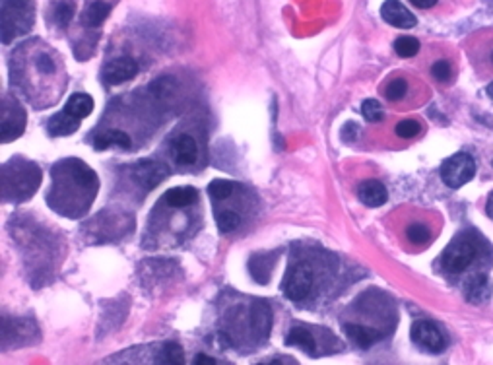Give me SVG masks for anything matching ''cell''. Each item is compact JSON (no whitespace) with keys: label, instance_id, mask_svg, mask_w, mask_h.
<instances>
[{"label":"cell","instance_id":"obj_10","mask_svg":"<svg viewBox=\"0 0 493 365\" xmlns=\"http://www.w3.org/2000/svg\"><path fill=\"white\" fill-rule=\"evenodd\" d=\"M250 319H253V331H255L258 340H266L268 334H270V326H272L270 305L266 304V301H255V305H253V313H250Z\"/></svg>","mask_w":493,"mask_h":365},{"label":"cell","instance_id":"obj_36","mask_svg":"<svg viewBox=\"0 0 493 365\" xmlns=\"http://www.w3.org/2000/svg\"><path fill=\"white\" fill-rule=\"evenodd\" d=\"M195 365H215V359H212L210 356H204V354H198L195 358Z\"/></svg>","mask_w":493,"mask_h":365},{"label":"cell","instance_id":"obj_40","mask_svg":"<svg viewBox=\"0 0 493 365\" xmlns=\"http://www.w3.org/2000/svg\"><path fill=\"white\" fill-rule=\"evenodd\" d=\"M492 166H493V161H492Z\"/></svg>","mask_w":493,"mask_h":365},{"label":"cell","instance_id":"obj_26","mask_svg":"<svg viewBox=\"0 0 493 365\" xmlns=\"http://www.w3.org/2000/svg\"><path fill=\"white\" fill-rule=\"evenodd\" d=\"M239 221H241L239 214L231 212V210H223V212H220V216H218V228H220V231H223V234H230V231L239 228Z\"/></svg>","mask_w":493,"mask_h":365},{"label":"cell","instance_id":"obj_22","mask_svg":"<svg viewBox=\"0 0 493 365\" xmlns=\"http://www.w3.org/2000/svg\"><path fill=\"white\" fill-rule=\"evenodd\" d=\"M107 16H109V4L103 2V0H96V2H91L90 6L86 8L83 24L91 26V28H98V26H101L107 20Z\"/></svg>","mask_w":493,"mask_h":365},{"label":"cell","instance_id":"obj_39","mask_svg":"<svg viewBox=\"0 0 493 365\" xmlns=\"http://www.w3.org/2000/svg\"><path fill=\"white\" fill-rule=\"evenodd\" d=\"M492 61H493V53H492Z\"/></svg>","mask_w":493,"mask_h":365},{"label":"cell","instance_id":"obj_28","mask_svg":"<svg viewBox=\"0 0 493 365\" xmlns=\"http://www.w3.org/2000/svg\"><path fill=\"white\" fill-rule=\"evenodd\" d=\"M233 186L235 185L230 183V181H223V179L212 181L208 186V193L214 200H223V199H228V196L233 193Z\"/></svg>","mask_w":493,"mask_h":365},{"label":"cell","instance_id":"obj_8","mask_svg":"<svg viewBox=\"0 0 493 365\" xmlns=\"http://www.w3.org/2000/svg\"><path fill=\"white\" fill-rule=\"evenodd\" d=\"M169 167L161 161H140L138 166L134 167V179L138 181L144 189H153L158 186L161 181L166 179Z\"/></svg>","mask_w":493,"mask_h":365},{"label":"cell","instance_id":"obj_27","mask_svg":"<svg viewBox=\"0 0 493 365\" xmlns=\"http://www.w3.org/2000/svg\"><path fill=\"white\" fill-rule=\"evenodd\" d=\"M362 113L363 119L369 121V123H379V121H382V115H385L381 109V104L377 99H365L362 104Z\"/></svg>","mask_w":493,"mask_h":365},{"label":"cell","instance_id":"obj_12","mask_svg":"<svg viewBox=\"0 0 493 365\" xmlns=\"http://www.w3.org/2000/svg\"><path fill=\"white\" fill-rule=\"evenodd\" d=\"M171 152H173L177 164H181V166H190V164H195L196 154H198L195 138L188 136V134L177 136L173 142H171Z\"/></svg>","mask_w":493,"mask_h":365},{"label":"cell","instance_id":"obj_29","mask_svg":"<svg viewBox=\"0 0 493 365\" xmlns=\"http://www.w3.org/2000/svg\"><path fill=\"white\" fill-rule=\"evenodd\" d=\"M406 90H408L406 80L396 78V80L389 82V86L385 88V96H387V99H390V101H398V99H402V97L406 96Z\"/></svg>","mask_w":493,"mask_h":365},{"label":"cell","instance_id":"obj_24","mask_svg":"<svg viewBox=\"0 0 493 365\" xmlns=\"http://www.w3.org/2000/svg\"><path fill=\"white\" fill-rule=\"evenodd\" d=\"M161 361L169 365H181L185 361V351L179 342H166L161 348Z\"/></svg>","mask_w":493,"mask_h":365},{"label":"cell","instance_id":"obj_23","mask_svg":"<svg viewBox=\"0 0 493 365\" xmlns=\"http://www.w3.org/2000/svg\"><path fill=\"white\" fill-rule=\"evenodd\" d=\"M395 51L398 56H402V59H410V56L417 55V51H420V41H417L416 37L402 35V37H398V39L395 41Z\"/></svg>","mask_w":493,"mask_h":365},{"label":"cell","instance_id":"obj_30","mask_svg":"<svg viewBox=\"0 0 493 365\" xmlns=\"http://www.w3.org/2000/svg\"><path fill=\"white\" fill-rule=\"evenodd\" d=\"M420 131H422V126L417 121H400L396 124V134L400 138H414L420 134Z\"/></svg>","mask_w":493,"mask_h":365},{"label":"cell","instance_id":"obj_21","mask_svg":"<svg viewBox=\"0 0 493 365\" xmlns=\"http://www.w3.org/2000/svg\"><path fill=\"white\" fill-rule=\"evenodd\" d=\"M274 256L276 255H255L249 262V270L253 278L260 284L268 282L272 270V262H274Z\"/></svg>","mask_w":493,"mask_h":365},{"label":"cell","instance_id":"obj_3","mask_svg":"<svg viewBox=\"0 0 493 365\" xmlns=\"http://www.w3.org/2000/svg\"><path fill=\"white\" fill-rule=\"evenodd\" d=\"M474 259H476V245L468 237H457L444 249L443 266L451 274H460L472 264Z\"/></svg>","mask_w":493,"mask_h":365},{"label":"cell","instance_id":"obj_15","mask_svg":"<svg viewBox=\"0 0 493 365\" xmlns=\"http://www.w3.org/2000/svg\"><path fill=\"white\" fill-rule=\"evenodd\" d=\"M78 126H80V119L72 117L66 111H63L49 121V134L51 136H66V134L76 132Z\"/></svg>","mask_w":493,"mask_h":365},{"label":"cell","instance_id":"obj_7","mask_svg":"<svg viewBox=\"0 0 493 365\" xmlns=\"http://www.w3.org/2000/svg\"><path fill=\"white\" fill-rule=\"evenodd\" d=\"M381 16L387 24L398 29H410L417 24L416 16L412 14L410 10L398 0H387L381 6Z\"/></svg>","mask_w":493,"mask_h":365},{"label":"cell","instance_id":"obj_33","mask_svg":"<svg viewBox=\"0 0 493 365\" xmlns=\"http://www.w3.org/2000/svg\"><path fill=\"white\" fill-rule=\"evenodd\" d=\"M37 69H39L41 74H55L56 66H55V62L51 61L49 56L43 53V55L37 56Z\"/></svg>","mask_w":493,"mask_h":365},{"label":"cell","instance_id":"obj_2","mask_svg":"<svg viewBox=\"0 0 493 365\" xmlns=\"http://www.w3.org/2000/svg\"><path fill=\"white\" fill-rule=\"evenodd\" d=\"M474 173H476V164L470 154L459 152L444 159L441 166V179L447 186L451 189H460L464 186L468 181H472Z\"/></svg>","mask_w":493,"mask_h":365},{"label":"cell","instance_id":"obj_4","mask_svg":"<svg viewBox=\"0 0 493 365\" xmlns=\"http://www.w3.org/2000/svg\"><path fill=\"white\" fill-rule=\"evenodd\" d=\"M24 126H26V111L21 109L14 99L4 97V104H2V131H0L2 142H10V140L20 136L24 132Z\"/></svg>","mask_w":493,"mask_h":365},{"label":"cell","instance_id":"obj_37","mask_svg":"<svg viewBox=\"0 0 493 365\" xmlns=\"http://www.w3.org/2000/svg\"><path fill=\"white\" fill-rule=\"evenodd\" d=\"M486 212L487 216L493 220V193L489 194V199H487V204H486Z\"/></svg>","mask_w":493,"mask_h":365},{"label":"cell","instance_id":"obj_34","mask_svg":"<svg viewBox=\"0 0 493 365\" xmlns=\"http://www.w3.org/2000/svg\"><path fill=\"white\" fill-rule=\"evenodd\" d=\"M340 134L346 142H354L357 134H360V126H357V123H346L342 126Z\"/></svg>","mask_w":493,"mask_h":365},{"label":"cell","instance_id":"obj_13","mask_svg":"<svg viewBox=\"0 0 493 365\" xmlns=\"http://www.w3.org/2000/svg\"><path fill=\"white\" fill-rule=\"evenodd\" d=\"M357 196H360V200H362L365 206L377 208L382 206V204L387 202V196H389V194H387V189H385L382 183L371 179L360 185V189H357Z\"/></svg>","mask_w":493,"mask_h":365},{"label":"cell","instance_id":"obj_1","mask_svg":"<svg viewBox=\"0 0 493 365\" xmlns=\"http://www.w3.org/2000/svg\"><path fill=\"white\" fill-rule=\"evenodd\" d=\"M34 2L31 0H2V29L4 41H10V35L26 34L34 21Z\"/></svg>","mask_w":493,"mask_h":365},{"label":"cell","instance_id":"obj_11","mask_svg":"<svg viewBox=\"0 0 493 365\" xmlns=\"http://www.w3.org/2000/svg\"><path fill=\"white\" fill-rule=\"evenodd\" d=\"M464 291L470 304H484L492 296V282L487 280L486 274H476L466 280Z\"/></svg>","mask_w":493,"mask_h":365},{"label":"cell","instance_id":"obj_31","mask_svg":"<svg viewBox=\"0 0 493 365\" xmlns=\"http://www.w3.org/2000/svg\"><path fill=\"white\" fill-rule=\"evenodd\" d=\"M72 16H74V10H72V6H70L68 2H61V4L55 8V18L56 21H59V26H63V28L64 26H68Z\"/></svg>","mask_w":493,"mask_h":365},{"label":"cell","instance_id":"obj_19","mask_svg":"<svg viewBox=\"0 0 493 365\" xmlns=\"http://www.w3.org/2000/svg\"><path fill=\"white\" fill-rule=\"evenodd\" d=\"M285 344L298 346V348H301V350L307 351V354H311V356L317 354L315 338H312L311 332L307 331V329H303V326H295V329H292L290 334H288V338H285Z\"/></svg>","mask_w":493,"mask_h":365},{"label":"cell","instance_id":"obj_25","mask_svg":"<svg viewBox=\"0 0 493 365\" xmlns=\"http://www.w3.org/2000/svg\"><path fill=\"white\" fill-rule=\"evenodd\" d=\"M406 237H408L414 245H425V243H430L431 231L424 224H412V226H408V229H406Z\"/></svg>","mask_w":493,"mask_h":365},{"label":"cell","instance_id":"obj_38","mask_svg":"<svg viewBox=\"0 0 493 365\" xmlns=\"http://www.w3.org/2000/svg\"><path fill=\"white\" fill-rule=\"evenodd\" d=\"M487 96H489V99H493V82L492 84H489V86H487Z\"/></svg>","mask_w":493,"mask_h":365},{"label":"cell","instance_id":"obj_35","mask_svg":"<svg viewBox=\"0 0 493 365\" xmlns=\"http://www.w3.org/2000/svg\"><path fill=\"white\" fill-rule=\"evenodd\" d=\"M412 4L417 8H422V10H427V8L435 6L437 4V0H410Z\"/></svg>","mask_w":493,"mask_h":365},{"label":"cell","instance_id":"obj_18","mask_svg":"<svg viewBox=\"0 0 493 365\" xmlns=\"http://www.w3.org/2000/svg\"><path fill=\"white\" fill-rule=\"evenodd\" d=\"M68 166L70 175H72L74 183H78V185L83 186V189L96 191V186H98V177H96V173L91 171L90 167L86 166V164H82V161H68Z\"/></svg>","mask_w":493,"mask_h":365},{"label":"cell","instance_id":"obj_9","mask_svg":"<svg viewBox=\"0 0 493 365\" xmlns=\"http://www.w3.org/2000/svg\"><path fill=\"white\" fill-rule=\"evenodd\" d=\"M138 74V62L131 59V56H123V59H115L107 64L105 69V82L117 86V84L128 82L131 78Z\"/></svg>","mask_w":493,"mask_h":365},{"label":"cell","instance_id":"obj_20","mask_svg":"<svg viewBox=\"0 0 493 365\" xmlns=\"http://www.w3.org/2000/svg\"><path fill=\"white\" fill-rule=\"evenodd\" d=\"M96 150H107L111 146H118V148H131V136L123 131H107L103 134H99L93 140Z\"/></svg>","mask_w":493,"mask_h":365},{"label":"cell","instance_id":"obj_6","mask_svg":"<svg viewBox=\"0 0 493 365\" xmlns=\"http://www.w3.org/2000/svg\"><path fill=\"white\" fill-rule=\"evenodd\" d=\"M412 340L416 342L420 348H424L425 351H431V354H439V351L444 350V336L441 334L437 326L433 323H427V321H417L412 326Z\"/></svg>","mask_w":493,"mask_h":365},{"label":"cell","instance_id":"obj_16","mask_svg":"<svg viewBox=\"0 0 493 365\" xmlns=\"http://www.w3.org/2000/svg\"><path fill=\"white\" fill-rule=\"evenodd\" d=\"M196 199H198V193H196V189H193V186H177V189H171L163 196L167 206L171 208H185L188 204L196 202Z\"/></svg>","mask_w":493,"mask_h":365},{"label":"cell","instance_id":"obj_14","mask_svg":"<svg viewBox=\"0 0 493 365\" xmlns=\"http://www.w3.org/2000/svg\"><path fill=\"white\" fill-rule=\"evenodd\" d=\"M346 334L360 348H369V346H373L381 338V332L377 331V329H369V326H362V324L350 323L346 324Z\"/></svg>","mask_w":493,"mask_h":365},{"label":"cell","instance_id":"obj_5","mask_svg":"<svg viewBox=\"0 0 493 365\" xmlns=\"http://www.w3.org/2000/svg\"><path fill=\"white\" fill-rule=\"evenodd\" d=\"M311 284L312 270L307 266L305 262H301V264H295V266L288 272V276H285L284 294L290 297V299H293V301H299V299L307 297L309 289H311Z\"/></svg>","mask_w":493,"mask_h":365},{"label":"cell","instance_id":"obj_17","mask_svg":"<svg viewBox=\"0 0 493 365\" xmlns=\"http://www.w3.org/2000/svg\"><path fill=\"white\" fill-rule=\"evenodd\" d=\"M64 111L76 119H86L93 111V99L86 94H74L64 105Z\"/></svg>","mask_w":493,"mask_h":365},{"label":"cell","instance_id":"obj_32","mask_svg":"<svg viewBox=\"0 0 493 365\" xmlns=\"http://www.w3.org/2000/svg\"><path fill=\"white\" fill-rule=\"evenodd\" d=\"M431 74L437 78L439 82H447L451 78V64L449 61H437L431 66Z\"/></svg>","mask_w":493,"mask_h":365}]
</instances>
